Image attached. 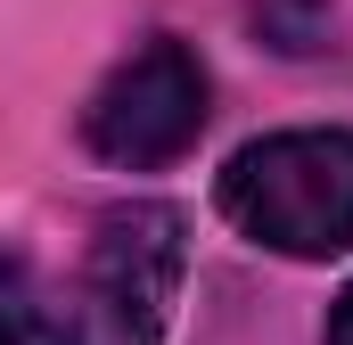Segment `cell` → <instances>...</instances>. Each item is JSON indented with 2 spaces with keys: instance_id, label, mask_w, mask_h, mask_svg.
Masks as SVG:
<instances>
[{
  "instance_id": "cell-4",
  "label": "cell",
  "mask_w": 353,
  "mask_h": 345,
  "mask_svg": "<svg viewBox=\"0 0 353 345\" xmlns=\"http://www.w3.org/2000/svg\"><path fill=\"white\" fill-rule=\"evenodd\" d=\"M0 345H50V313L17 263H0Z\"/></svg>"
},
{
  "instance_id": "cell-1",
  "label": "cell",
  "mask_w": 353,
  "mask_h": 345,
  "mask_svg": "<svg viewBox=\"0 0 353 345\" xmlns=\"http://www.w3.org/2000/svg\"><path fill=\"white\" fill-rule=\"evenodd\" d=\"M214 206L239 239H255L271 255H296V263L353 255V132L247 140L214 181Z\"/></svg>"
},
{
  "instance_id": "cell-3",
  "label": "cell",
  "mask_w": 353,
  "mask_h": 345,
  "mask_svg": "<svg viewBox=\"0 0 353 345\" xmlns=\"http://www.w3.org/2000/svg\"><path fill=\"white\" fill-rule=\"evenodd\" d=\"M205 66H197V50L173 41V33H157V41H140L107 83L90 90L83 107V140L107 157V165H173L181 148H197V132H205Z\"/></svg>"
},
{
  "instance_id": "cell-2",
  "label": "cell",
  "mask_w": 353,
  "mask_h": 345,
  "mask_svg": "<svg viewBox=\"0 0 353 345\" xmlns=\"http://www.w3.org/2000/svg\"><path fill=\"white\" fill-rule=\"evenodd\" d=\"M181 214L173 206H115L90 230V255L50 313V345H157L181 296Z\"/></svg>"
},
{
  "instance_id": "cell-5",
  "label": "cell",
  "mask_w": 353,
  "mask_h": 345,
  "mask_svg": "<svg viewBox=\"0 0 353 345\" xmlns=\"http://www.w3.org/2000/svg\"><path fill=\"white\" fill-rule=\"evenodd\" d=\"M321 345H353V288L329 304V329H321Z\"/></svg>"
}]
</instances>
